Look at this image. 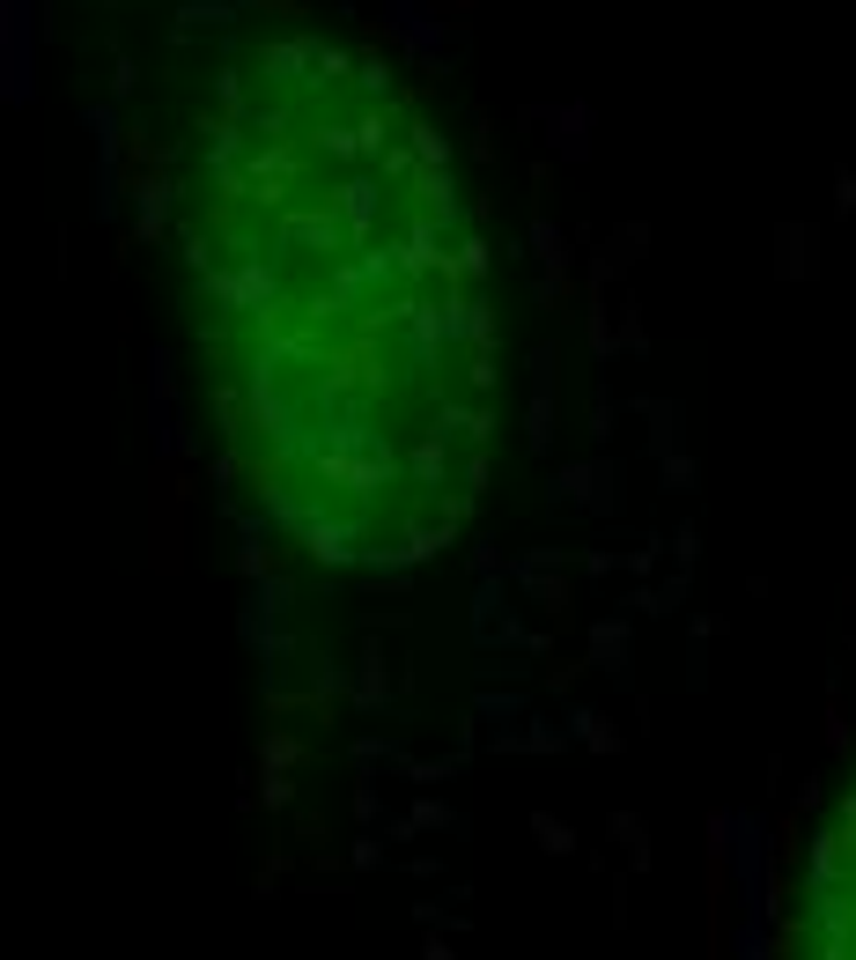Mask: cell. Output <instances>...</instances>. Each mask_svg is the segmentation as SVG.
<instances>
[{"label":"cell","mask_w":856,"mask_h":960,"mask_svg":"<svg viewBox=\"0 0 856 960\" xmlns=\"http://www.w3.org/2000/svg\"><path fill=\"white\" fill-rule=\"evenodd\" d=\"M229 466L325 569L458 540L495 459V289L465 177L392 67L325 30L229 45L171 177Z\"/></svg>","instance_id":"6da1fadb"},{"label":"cell","mask_w":856,"mask_h":960,"mask_svg":"<svg viewBox=\"0 0 856 960\" xmlns=\"http://www.w3.org/2000/svg\"><path fill=\"white\" fill-rule=\"evenodd\" d=\"M798 960H856V776L820 828V850H812Z\"/></svg>","instance_id":"7a4b0ae2"}]
</instances>
